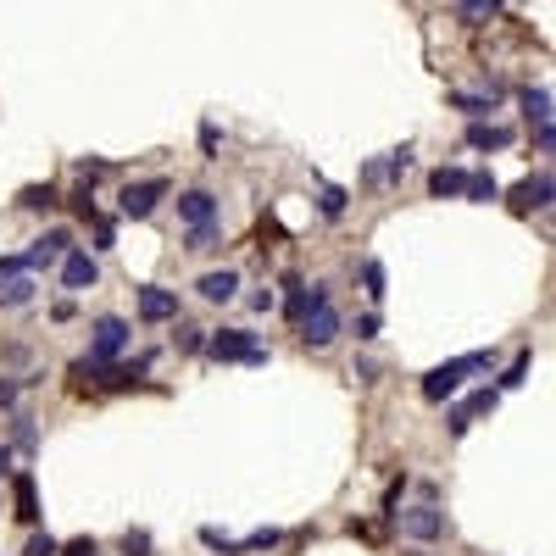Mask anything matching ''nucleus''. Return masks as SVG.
I'll use <instances>...</instances> for the list:
<instances>
[{"instance_id": "nucleus-40", "label": "nucleus", "mask_w": 556, "mask_h": 556, "mask_svg": "<svg viewBox=\"0 0 556 556\" xmlns=\"http://www.w3.org/2000/svg\"><path fill=\"white\" fill-rule=\"evenodd\" d=\"M251 306H256V312H273V306H278V295H273V290H256V295H251Z\"/></svg>"}, {"instance_id": "nucleus-27", "label": "nucleus", "mask_w": 556, "mask_h": 556, "mask_svg": "<svg viewBox=\"0 0 556 556\" xmlns=\"http://www.w3.org/2000/svg\"><path fill=\"white\" fill-rule=\"evenodd\" d=\"M529 368H534V357H529V351H518V362H512V368L501 373V390H518V384L529 379Z\"/></svg>"}, {"instance_id": "nucleus-8", "label": "nucleus", "mask_w": 556, "mask_h": 556, "mask_svg": "<svg viewBox=\"0 0 556 556\" xmlns=\"http://www.w3.org/2000/svg\"><path fill=\"white\" fill-rule=\"evenodd\" d=\"M545 206H551V173H534V178H523V184L512 189V212H518V218L545 212Z\"/></svg>"}, {"instance_id": "nucleus-6", "label": "nucleus", "mask_w": 556, "mask_h": 556, "mask_svg": "<svg viewBox=\"0 0 556 556\" xmlns=\"http://www.w3.org/2000/svg\"><path fill=\"white\" fill-rule=\"evenodd\" d=\"M128 334H134V328H128L123 317H112V312H106V317H95V323H90V357H95V362H112V357H123Z\"/></svg>"}, {"instance_id": "nucleus-25", "label": "nucleus", "mask_w": 556, "mask_h": 556, "mask_svg": "<svg viewBox=\"0 0 556 556\" xmlns=\"http://www.w3.org/2000/svg\"><path fill=\"white\" fill-rule=\"evenodd\" d=\"M496 406H501V390H478L473 401H462L467 417H484V412H496Z\"/></svg>"}, {"instance_id": "nucleus-16", "label": "nucleus", "mask_w": 556, "mask_h": 556, "mask_svg": "<svg viewBox=\"0 0 556 556\" xmlns=\"http://www.w3.org/2000/svg\"><path fill=\"white\" fill-rule=\"evenodd\" d=\"M501 6H507V0H462V6H456V17H462L467 28H484L490 17H501Z\"/></svg>"}, {"instance_id": "nucleus-15", "label": "nucleus", "mask_w": 556, "mask_h": 556, "mask_svg": "<svg viewBox=\"0 0 556 556\" xmlns=\"http://www.w3.org/2000/svg\"><path fill=\"white\" fill-rule=\"evenodd\" d=\"M462 184H467L462 167H434V173H429V195H434V200H456Z\"/></svg>"}, {"instance_id": "nucleus-11", "label": "nucleus", "mask_w": 556, "mask_h": 556, "mask_svg": "<svg viewBox=\"0 0 556 556\" xmlns=\"http://www.w3.org/2000/svg\"><path fill=\"white\" fill-rule=\"evenodd\" d=\"M467 145H473V151H507V145H512V128L473 117V123H467Z\"/></svg>"}, {"instance_id": "nucleus-14", "label": "nucleus", "mask_w": 556, "mask_h": 556, "mask_svg": "<svg viewBox=\"0 0 556 556\" xmlns=\"http://www.w3.org/2000/svg\"><path fill=\"white\" fill-rule=\"evenodd\" d=\"M12 496H17V523H39V490H34V473L12 478Z\"/></svg>"}, {"instance_id": "nucleus-1", "label": "nucleus", "mask_w": 556, "mask_h": 556, "mask_svg": "<svg viewBox=\"0 0 556 556\" xmlns=\"http://www.w3.org/2000/svg\"><path fill=\"white\" fill-rule=\"evenodd\" d=\"M295 328H301V345H306V351H328V345L339 339V306H334L328 284H312V301H306V312L295 317Z\"/></svg>"}, {"instance_id": "nucleus-12", "label": "nucleus", "mask_w": 556, "mask_h": 556, "mask_svg": "<svg viewBox=\"0 0 556 556\" xmlns=\"http://www.w3.org/2000/svg\"><path fill=\"white\" fill-rule=\"evenodd\" d=\"M178 218L184 223H212L218 218V195L212 189H184L178 195Z\"/></svg>"}, {"instance_id": "nucleus-29", "label": "nucleus", "mask_w": 556, "mask_h": 556, "mask_svg": "<svg viewBox=\"0 0 556 556\" xmlns=\"http://www.w3.org/2000/svg\"><path fill=\"white\" fill-rule=\"evenodd\" d=\"M56 556H101V545H95V534H79V540L56 545Z\"/></svg>"}, {"instance_id": "nucleus-4", "label": "nucleus", "mask_w": 556, "mask_h": 556, "mask_svg": "<svg viewBox=\"0 0 556 556\" xmlns=\"http://www.w3.org/2000/svg\"><path fill=\"white\" fill-rule=\"evenodd\" d=\"M167 195H173V178H139V184H128V189H123V218L145 223Z\"/></svg>"}, {"instance_id": "nucleus-41", "label": "nucleus", "mask_w": 556, "mask_h": 556, "mask_svg": "<svg viewBox=\"0 0 556 556\" xmlns=\"http://www.w3.org/2000/svg\"><path fill=\"white\" fill-rule=\"evenodd\" d=\"M95 251H112V223L101 218V229H95Z\"/></svg>"}, {"instance_id": "nucleus-20", "label": "nucleus", "mask_w": 556, "mask_h": 556, "mask_svg": "<svg viewBox=\"0 0 556 556\" xmlns=\"http://www.w3.org/2000/svg\"><path fill=\"white\" fill-rule=\"evenodd\" d=\"M518 101H523V112H529V123H551V90H523Z\"/></svg>"}, {"instance_id": "nucleus-42", "label": "nucleus", "mask_w": 556, "mask_h": 556, "mask_svg": "<svg viewBox=\"0 0 556 556\" xmlns=\"http://www.w3.org/2000/svg\"><path fill=\"white\" fill-rule=\"evenodd\" d=\"M0 473H12V445H0Z\"/></svg>"}, {"instance_id": "nucleus-32", "label": "nucleus", "mask_w": 556, "mask_h": 556, "mask_svg": "<svg viewBox=\"0 0 556 556\" xmlns=\"http://www.w3.org/2000/svg\"><path fill=\"white\" fill-rule=\"evenodd\" d=\"M178 351H206V328L184 323V328H178Z\"/></svg>"}, {"instance_id": "nucleus-10", "label": "nucleus", "mask_w": 556, "mask_h": 556, "mask_svg": "<svg viewBox=\"0 0 556 556\" xmlns=\"http://www.w3.org/2000/svg\"><path fill=\"white\" fill-rule=\"evenodd\" d=\"M200 301H212V306H223V301H234L240 295V273L234 267H218V273H200Z\"/></svg>"}, {"instance_id": "nucleus-3", "label": "nucleus", "mask_w": 556, "mask_h": 556, "mask_svg": "<svg viewBox=\"0 0 556 556\" xmlns=\"http://www.w3.org/2000/svg\"><path fill=\"white\" fill-rule=\"evenodd\" d=\"M206 357H212V362H251V368L267 362V351L256 345L251 328H223V334H212V339H206Z\"/></svg>"}, {"instance_id": "nucleus-5", "label": "nucleus", "mask_w": 556, "mask_h": 556, "mask_svg": "<svg viewBox=\"0 0 556 556\" xmlns=\"http://www.w3.org/2000/svg\"><path fill=\"white\" fill-rule=\"evenodd\" d=\"M395 523H401V534L406 540H417V545H434V540H445V512L440 507H406V512H390Z\"/></svg>"}, {"instance_id": "nucleus-28", "label": "nucleus", "mask_w": 556, "mask_h": 556, "mask_svg": "<svg viewBox=\"0 0 556 556\" xmlns=\"http://www.w3.org/2000/svg\"><path fill=\"white\" fill-rule=\"evenodd\" d=\"M451 106H462L467 117H484V112H496V101H490V95H451Z\"/></svg>"}, {"instance_id": "nucleus-22", "label": "nucleus", "mask_w": 556, "mask_h": 556, "mask_svg": "<svg viewBox=\"0 0 556 556\" xmlns=\"http://www.w3.org/2000/svg\"><path fill=\"white\" fill-rule=\"evenodd\" d=\"M200 545H212V551H223V556H245V545H240V540H229L223 529H200Z\"/></svg>"}, {"instance_id": "nucleus-31", "label": "nucleus", "mask_w": 556, "mask_h": 556, "mask_svg": "<svg viewBox=\"0 0 556 556\" xmlns=\"http://www.w3.org/2000/svg\"><path fill=\"white\" fill-rule=\"evenodd\" d=\"M12 440H17V451H34V445H39V434H34L28 417H12Z\"/></svg>"}, {"instance_id": "nucleus-38", "label": "nucleus", "mask_w": 556, "mask_h": 556, "mask_svg": "<svg viewBox=\"0 0 556 556\" xmlns=\"http://www.w3.org/2000/svg\"><path fill=\"white\" fill-rule=\"evenodd\" d=\"M17 395H23V384H12V379H0V406L12 412V406H17Z\"/></svg>"}, {"instance_id": "nucleus-33", "label": "nucleus", "mask_w": 556, "mask_h": 556, "mask_svg": "<svg viewBox=\"0 0 556 556\" xmlns=\"http://www.w3.org/2000/svg\"><path fill=\"white\" fill-rule=\"evenodd\" d=\"M200 156L218 162V123H200Z\"/></svg>"}, {"instance_id": "nucleus-19", "label": "nucleus", "mask_w": 556, "mask_h": 556, "mask_svg": "<svg viewBox=\"0 0 556 556\" xmlns=\"http://www.w3.org/2000/svg\"><path fill=\"white\" fill-rule=\"evenodd\" d=\"M17 206H23V212H50V206H56V189H50V184H28V189L17 195Z\"/></svg>"}, {"instance_id": "nucleus-36", "label": "nucleus", "mask_w": 556, "mask_h": 556, "mask_svg": "<svg viewBox=\"0 0 556 556\" xmlns=\"http://www.w3.org/2000/svg\"><path fill=\"white\" fill-rule=\"evenodd\" d=\"M56 545H61V540H50V534H34L23 556H56Z\"/></svg>"}, {"instance_id": "nucleus-2", "label": "nucleus", "mask_w": 556, "mask_h": 556, "mask_svg": "<svg viewBox=\"0 0 556 556\" xmlns=\"http://www.w3.org/2000/svg\"><path fill=\"white\" fill-rule=\"evenodd\" d=\"M484 368H490V351H473V357H456V362L429 368V373H423V401H451V395L462 390V379H467V373H484Z\"/></svg>"}, {"instance_id": "nucleus-21", "label": "nucleus", "mask_w": 556, "mask_h": 556, "mask_svg": "<svg viewBox=\"0 0 556 556\" xmlns=\"http://www.w3.org/2000/svg\"><path fill=\"white\" fill-rule=\"evenodd\" d=\"M306 301H312V290L301 284V278H284V312H290V323L306 312Z\"/></svg>"}, {"instance_id": "nucleus-34", "label": "nucleus", "mask_w": 556, "mask_h": 556, "mask_svg": "<svg viewBox=\"0 0 556 556\" xmlns=\"http://www.w3.org/2000/svg\"><path fill=\"white\" fill-rule=\"evenodd\" d=\"M240 545H245V551H273V545H278V529H256V534L240 540Z\"/></svg>"}, {"instance_id": "nucleus-23", "label": "nucleus", "mask_w": 556, "mask_h": 556, "mask_svg": "<svg viewBox=\"0 0 556 556\" xmlns=\"http://www.w3.org/2000/svg\"><path fill=\"white\" fill-rule=\"evenodd\" d=\"M317 212H323V218H345V189L323 184V195H317Z\"/></svg>"}, {"instance_id": "nucleus-13", "label": "nucleus", "mask_w": 556, "mask_h": 556, "mask_svg": "<svg viewBox=\"0 0 556 556\" xmlns=\"http://www.w3.org/2000/svg\"><path fill=\"white\" fill-rule=\"evenodd\" d=\"M39 295V284H34V273H6V278H0V306H28Z\"/></svg>"}, {"instance_id": "nucleus-18", "label": "nucleus", "mask_w": 556, "mask_h": 556, "mask_svg": "<svg viewBox=\"0 0 556 556\" xmlns=\"http://www.w3.org/2000/svg\"><path fill=\"white\" fill-rule=\"evenodd\" d=\"M462 195H467V200H496V195H501V184H496L490 173H484V167H478V173H467V184H462Z\"/></svg>"}, {"instance_id": "nucleus-37", "label": "nucleus", "mask_w": 556, "mask_h": 556, "mask_svg": "<svg viewBox=\"0 0 556 556\" xmlns=\"http://www.w3.org/2000/svg\"><path fill=\"white\" fill-rule=\"evenodd\" d=\"M357 339H379V312H368V317H357Z\"/></svg>"}, {"instance_id": "nucleus-39", "label": "nucleus", "mask_w": 556, "mask_h": 556, "mask_svg": "<svg viewBox=\"0 0 556 556\" xmlns=\"http://www.w3.org/2000/svg\"><path fill=\"white\" fill-rule=\"evenodd\" d=\"M534 145H540V151H551V145H556V134H551V123H534Z\"/></svg>"}, {"instance_id": "nucleus-26", "label": "nucleus", "mask_w": 556, "mask_h": 556, "mask_svg": "<svg viewBox=\"0 0 556 556\" xmlns=\"http://www.w3.org/2000/svg\"><path fill=\"white\" fill-rule=\"evenodd\" d=\"M34 245H39L45 256H61V251H73V234H67V229H50V234H39Z\"/></svg>"}, {"instance_id": "nucleus-35", "label": "nucleus", "mask_w": 556, "mask_h": 556, "mask_svg": "<svg viewBox=\"0 0 556 556\" xmlns=\"http://www.w3.org/2000/svg\"><path fill=\"white\" fill-rule=\"evenodd\" d=\"M445 429H451V440H462V434L473 429V417H467L462 406H451V417H445Z\"/></svg>"}, {"instance_id": "nucleus-30", "label": "nucleus", "mask_w": 556, "mask_h": 556, "mask_svg": "<svg viewBox=\"0 0 556 556\" xmlns=\"http://www.w3.org/2000/svg\"><path fill=\"white\" fill-rule=\"evenodd\" d=\"M123 556H151V534L145 529H128L123 534Z\"/></svg>"}, {"instance_id": "nucleus-17", "label": "nucleus", "mask_w": 556, "mask_h": 556, "mask_svg": "<svg viewBox=\"0 0 556 556\" xmlns=\"http://www.w3.org/2000/svg\"><path fill=\"white\" fill-rule=\"evenodd\" d=\"M218 240H223V223H218V218H212V223H189L184 251H218Z\"/></svg>"}, {"instance_id": "nucleus-9", "label": "nucleus", "mask_w": 556, "mask_h": 556, "mask_svg": "<svg viewBox=\"0 0 556 556\" xmlns=\"http://www.w3.org/2000/svg\"><path fill=\"white\" fill-rule=\"evenodd\" d=\"M139 317H145V323H173L178 317V290L145 284V290H139Z\"/></svg>"}, {"instance_id": "nucleus-7", "label": "nucleus", "mask_w": 556, "mask_h": 556, "mask_svg": "<svg viewBox=\"0 0 556 556\" xmlns=\"http://www.w3.org/2000/svg\"><path fill=\"white\" fill-rule=\"evenodd\" d=\"M61 284H67V290H95V284H101V262H95L90 251H79V245L61 251Z\"/></svg>"}, {"instance_id": "nucleus-24", "label": "nucleus", "mask_w": 556, "mask_h": 556, "mask_svg": "<svg viewBox=\"0 0 556 556\" xmlns=\"http://www.w3.org/2000/svg\"><path fill=\"white\" fill-rule=\"evenodd\" d=\"M362 284H368L373 301H384V284H390V278H384V262H362Z\"/></svg>"}]
</instances>
